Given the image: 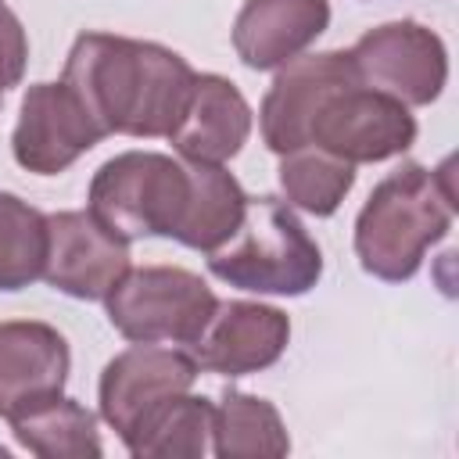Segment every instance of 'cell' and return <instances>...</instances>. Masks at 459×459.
<instances>
[{"label": "cell", "instance_id": "obj_1", "mask_svg": "<svg viewBox=\"0 0 459 459\" xmlns=\"http://www.w3.org/2000/svg\"><path fill=\"white\" fill-rule=\"evenodd\" d=\"M197 72L176 50L111 32L75 36L61 82L104 136H169L190 100Z\"/></svg>", "mask_w": 459, "mask_h": 459}, {"label": "cell", "instance_id": "obj_2", "mask_svg": "<svg viewBox=\"0 0 459 459\" xmlns=\"http://www.w3.org/2000/svg\"><path fill=\"white\" fill-rule=\"evenodd\" d=\"M448 169L452 161L441 169L409 161L373 186L355 219V255L369 276L384 283L412 280L427 247L445 240L455 219Z\"/></svg>", "mask_w": 459, "mask_h": 459}, {"label": "cell", "instance_id": "obj_3", "mask_svg": "<svg viewBox=\"0 0 459 459\" xmlns=\"http://www.w3.org/2000/svg\"><path fill=\"white\" fill-rule=\"evenodd\" d=\"M208 269L237 290L298 298L319 283L323 251L290 204L276 197H247L233 237L208 251Z\"/></svg>", "mask_w": 459, "mask_h": 459}, {"label": "cell", "instance_id": "obj_4", "mask_svg": "<svg viewBox=\"0 0 459 459\" xmlns=\"http://www.w3.org/2000/svg\"><path fill=\"white\" fill-rule=\"evenodd\" d=\"M190 197V169L158 151L108 158L90 179V212L118 237H172Z\"/></svg>", "mask_w": 459, "mask_h": 459}, {"label": "cell", "instance_id": "obj_5", "mask_svg": "<svg viewBox=\"0 0 459 459\" xmlns=\"http://www.w3.org/2000/svg\"><path fill=\"white\" fill-rule=\"evenodd\" d=\"M108 323L126 341L143 344H194L212 319L219 298L212 287L179 265H140L104 298Z\"/></svg>", "mask_w": 459, "mask_h": 459}, {"label": "cell", "instance_id": "obj_6", "mask_svg": "<svg viewBox=\"0 0 459 459\" xmlns=\"http://www.w3.org/2000/svg\"><path fill=\"white\" fill-rule=\"evenodd\" d=\"M308 143L337 154L348 165L387 161L416 143V118L402 100L359 79L323 100L308 126Z\"/></svg>", "mask_w": 459, "mask_h": 459}, {"label": "cell", "instance_id": "obj_7", "mask_svg": "<svg viewBox=\"0 0 459 459\" xmlns=\"http://www.w3.org/2000/svg\"><path fill=\"white\" fill-rule=\"evenodd\" d=\"M348 54L366 86L402 100L405 108L437 100L448 82V50L441 36L412 18L362 32Z\"/></svg>", "mask_w": 459, "mask_h": 459}, {"label": "cell", "instance_id": "obj_8", "mask_svg": "<svg viewBox=\"0 0 459 459\" xmlns=\"http://www.w3.org/2000/svg\"><path fill=\"white\" fill-rule=\"evenodd\" d=\"M197 359L169 348V344H143L133 341V348L118 351L104 373H100V416L104 423L122 437V445L133 437V430L172 394H183L197 380Z\"/></svg>", "mask_w": 459, "mask_h": 459}, {"label": "cell", "instance_id": "obj_9", "mask_svg": "<svg viewBox=\"0 0 459 459\" xmlns=\"http://www.w3.org/2000/svg\"><path fill=\"white\" fill-rule=\"evenodd\" d=\"M129 240L111 233L90 208L47 215L43 280L79 301H104L129 273Z\"/></svg>", "mask_w": 459, "mask_h": 459}, {"label": "cell", "instance_id": "obj_10", "mask_svg": "<svg viewBox=\"0 0 459 459\" xmlns=\"http://www.w3.org/2000/svg\"><path fill=\"white\" fill-rule=\"evenodd\" d=\"M100 140V126L65 82H36L25 90L11 133V151L22 169L36 176H57Z\"/></svg>", "mask_w": 459, "mask_h": 459}, {"label": "cell", "instance_id": "obj_11", "mask_svg": "<svg viewBox=\"0 0 459 459\" xmlns=\"http://www.w3.org/2000/svg\"><path fill=\"white\" fill-rule=\"evenodd\" d=\"M359 82L355 61L348 50H319V54H298L287 65L276 68L273 86L262 97L258 126L262 140L273 154H287L294 147L308 143V126L323 100L337 93L341 86Z\"/></svg>", "mask_w": 459, "mask_h": 459}, {"label": "cell", "instance_id": "obj_12", "mask_svg": "<svg viewBox=\"0 0 459 459\" xmlns=\"http://www.w3.org/2000/svg\"><path fill=\"white\" fill-rule=\"evenodd\" d=\"M287 341L290 319L276 305L219 301L190 348L201 369L219 377H247L273 366L287 351Z\"/></svg>", "mask_w": 459, "mask_h": 459}, {"label": "cell", "instance_id": "obj_13", "mask_svg": "<svg viewBox=\"0 0 459 459\" xmlns=\"http://www.w3.org/2000/svg\"><path fill=\"white\" fill-rule=\"evenodd\" d=\"M72 369L68 341L39 319L0 323V416L11 423L25 409L65 391Z\"/></svg>", "mask_w": 459, "mask_h": 459}, {"label": "cell", "instance_id": "obj_14", "mask_svg": "<svg viewBox=\"0 0 459 459\" xmlns=\"http://www.w3.org/2000/svg\"><path fill=\"white\" fill-rule=\"evenodd\" d=\"M251 136V104L244 93L215 72H204L194 79L190 100L169 133L172 151L183 161H204L222 165L230 161Z\"/></svg>", "mask_w": 459, "mask_h": 459}, {"label": "cell", "instance_id": "obj_15", "mask_svg": "<svg viewBox=\"0 0 459 459\" xmlns=\"http://www.w3.org/2000/svg\"><path fill=\"white\" fill-rule=\"evenodd\" d=\"M330 25V0H244L233 22V50L255 68L269 72L305 54Z\"/></svg>", "mask_w": 459, "mask_h": 459}, {"label": "cell", "instance_id": "obj_16", "mask_svg": "<svg viewBox=\"0 0 459 459\" xmlns=\"http://www.w3.org/2000/svg\"><path fill=\"white\" fill-rule=\"evenodd\" d=\"M186 169H190V197L172 240L194 251H215L240 226L247 194L233 179V172H226L222 165L186 161Z\"/></svg>", "mask_w": 459, "mask_h": 459}, {"label": "cell", "instance_id": "obj_17", "mask_svg": "<svg viewBox=\"0 0 459 459\" xmlns=\"http://www.w3.org/2000/svg\"><path fill=\"white\" fill-rule=\"evenodd\" d=\"M22 448L43 459H97L104 452L97 434V416L75 398L54 394L11 420Z\"/></svg>", "mask_w": 459, "mask_h": 459}, {"label": "cell", "instance_id": "obj_18", "mask_svg": "<svg viewBox=\"0 0 459 459\" xmlns=\"http://www.w3.org/2000/svg\"><path fill=\"white\" fill-rule=\"evenodd\" d=\"M212 416L215 405L201 394H172L161 402L126 441L136 459H201L212 452Z\"/></svg>", "mask_w": 459, "mask_h": 459}, {"label": "cell", "instance_id": "obj_19", "mask_svg": "<svg viewBox=\"0 0 459 459\" xmlns=\"http://www.w3.org/2000/svg\"><path fill=\"white\" fill-rule=\"evenodd\" d=\"M212 452L219 459L237 455H287L290 437L280 420V409L269 398L247 391H222L212 416Z\"/></svg>", "mask_w": 459, "mask_h": 459}, {"label": "cell", "instance_id": "obj_20", "mask_svg": "<svg viewBox=\"0 0 459 459\" xmlns=\"http://www.w3.org/2000/svg\"><path fill=\"white\" fill-rule=\"evenodd\" d=\"M280 186L290 208L308 212V215H333L341 208V201L348 197V190L355 186V165L341 161L337 154L305 143L294 147L287 154H280Z\"/></svg>", "mask_w": 459, "mask_h": 459}, {"label": "cell", "instance_id": "obj_21", "mask_svg": "<svg viewBox=\"0 0 459 459\" xmlns=\"http://www.w3.org/2000/svg\"><path fill=\"white\" fill-rule=\"evenodd\" d=\"M47 265V215L0 190V290H22L43 276Z\"/></svg>", "mask_w": 459, "mask_h": 459}, {"label": "cell", "instance_id": "obj_22", "mask_svg": "<svg viewBox=\"0 0 459 459\" xmlns=\"http://www.w3.org/2000/svg\"><path fill=\"white\" fill-rule=\"evenodd\" d=\"M25 61H29L25 29H22L18 14L0 4V100H4V90H11V86L22 82Z\"/></svg>", "mask_w": 459, "mask_h": 459}]
</instances>
